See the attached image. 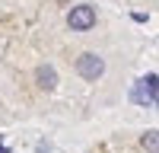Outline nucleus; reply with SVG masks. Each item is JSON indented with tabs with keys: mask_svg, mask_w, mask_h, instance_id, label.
Masks as SVG:
<instances>
[{
	"mask_svg": "<svg viewBox=\"0 0 159 153\" xmlns=\"http://www.w3.org/2000/svg\"><path fill=\"white\" fill-rule=\"evenodd\" d=\"M76 73L83 76V80H99V76L105 73V61L99 54H92V51H86V54H80L76 58Z\"/></svg>",
	"mask_w": 159,
	"mask_h": 153,
	"instance_id": "nucleus-1",
	"label": "nucleus"
},
{
	"mask_svg": "<svg viewBox=\"0 0 159 153\" xmlns=\"http://www.w3.org/2000/svg\"><path fill=\"white\" fill-rule=\"evenodd\" d=\"M67 26L73 32H89L92 26H96V10H92L89 3H80L67 13Z\"/></svg>",
	"mask_w": 159,
	"mask_h": 153,
	"instance_id": "nucleus-2",
	"label": "nucleus"
},
{
	"mask_svg": "<svg viewBox=\"0 0 159 153\" xmlns=\"http://www.w3.org/2000/svg\"><path fill=\"white\" fill-rule=\"evenodd\" d=\"M35 80H38V86H42V89H54V86H57V73H54L51 64H42V67L35 70Z\"/></svg>",
	"mask_w": 159,
	"mask_h": 153,
	"instance_id": "nucleus-3",
	"label": "nucleus"
},
{
	"mask_svg": "<svg viewBox=\"0 0 159 153\" xmlns=\"http://www.w3.org/2000/svg\"><path fill=\"white\" fill-rule=\"evenodd\" d=\"M130 102H140V105H153V109H159V96H153L143 83L130 89Z\"/></svg>",
	"mask_w": 159,
	"mask_h": 153,
	"instance_id": "nucleus-4",
	"label": "nucleus"
},
{
	"mask_svg": "<svg viewBox=\"0 0 159 153\" xmlns=\"http://www.w3.org/2000/svg\"><path fill=\"white\" fill-rule=\"evenodd\" d=\"M140 147L150 150V153H159V131H147L140 137Z\"/></svg>",
	"mask_w": 159,
	"mask_h": 153,
	"instance_id": "nucleus-5",
	"label": "nucleus"
},
{
	"mask_svg": "<svg viewBox=\"0 0 159 153\" xmlns=\"http://www.w3.org/2000/svg\"><path fill=\"white\" fill-rule=\"evenodd\" d=\"M140 83L147 86V89H150L153 96H159V76H156V73H147V76H143V80H140Z\"/></svg>",
	"mask_w": 159,
	"mask_h": 153,
	"instance_id": "nucleus-6",
	"label": "nucleus"
},
{
	"mask_svg": "<svg viewBox=\"0 0 159 153\" xmlns=\"http://www.w3.org/2000/svg\"><path fill=\"white\" fill-rule=\"evenodd\" d=\"M0 153H10V150H7V147H3V144H0Z\"/></svg>",
	"mask_w": 159,
	"mask_h": 153,
	"instance_id": "nucleus-7",
	"label": "nucleus"
}]
</instances>
